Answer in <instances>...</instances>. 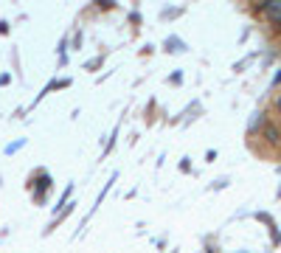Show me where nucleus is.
Wrapping results in <instances>:
<instances>
[{
	"label": "nucleus",
	"instance_id": "39448f33",
	"mask_svg": "<svg viewBox=\"0 0 281 253\" xmlns=\"http://www.w3.org/2000/svg\"><path fill=\"white\" fill-rule=\"evenodd\" d=\"M275 104H278V110H281V98H278V101H275Z\"/></svg>",
	"mask_w": 281,
	"mask_h": 253
},
{
	"label": "nucleus",
	"instance_id": "f03ea898",
	"mask_svg": "<svg viewBox=\"0 0 281 253\" xmlns=\"http://www.w3.org/2000/svg\"><path fill=\"white\" fill-rule=\"evenodd\" d=\"M264 138L270 141V144H278V141H281V133L275 130V126H264Z\"/></svg>",
	"mask_w": 281,
	"mask_h": 253
},
{
	"label": "nucleus",
	"instance_id": "7ed1b4c3",
	"mask_svg": "<svg viewBox=\"0 0 281 253\" xmlns=\"http://www.w3.org/2000/svg\"><path fill=\"white\" fill-rule=\"evenodd\" d=\"M98 6H101V9H110V6H115V3H112V0H98Z\"/></svg>",
	"mask_w": 281,
	"mask_h": 253
},
{
	"label": "nucleus",
	"instance_id": "20e7f679",
	"mask_svg": "<svg viewBox=\"0 0 281 253\" xmlns=\"http://www.w3.org/2000/svg\"><path fill=\"white\" fill-rule=\"evenodd\" d=\"M270 20H273L275 28H281V14H275V17H270Z\"/></svg>",
	"mask_w": 281,
	"mask_h": 253
},
{
	"label": "nucleus",
	"instance_id": "f257e3e1",
	"mask_svg": "<svg viewBox=\"0 0 281 253\" xmlns=\"http://www.w3.org/2000/svg\"><path fill=\"white\" fill-rule=\"evenodd\" d=\"M264 17H275V14H281V0H264V6L259 9Z\"/></svg>",
	"mask_w": 281,
	"mask_h": 253
}]
</instances>
